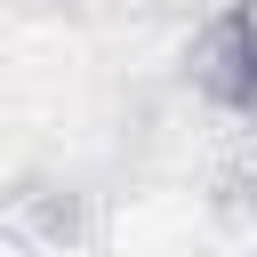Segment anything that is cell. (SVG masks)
<instances>
[{
    "label": "cell",
    "instance_id": "obj_1",
    "mask_svg": "<svg viewBox=\"0 0 257 257\" xmlns=\"http://www.w3.org/2000/svg\"><path fill=\"white\" fill-rule=\"evenodd\" d=\"M225 32H233V40L257 56V0H225Z\"/></svg>",
    "mask_w": 257,
    "mask_h": 257
}]
</instances>
